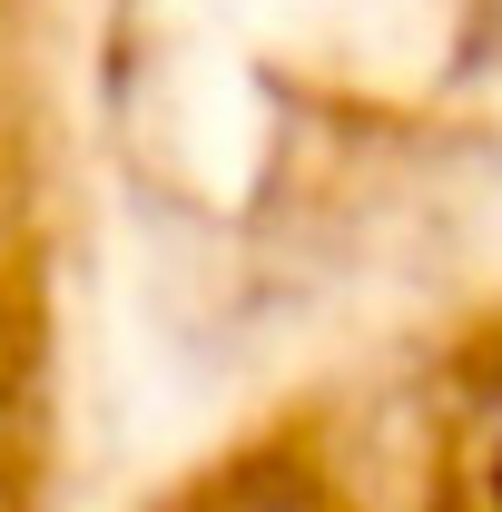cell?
I'll return each instance as SVG.
<instances>
[{"mask_svg":"<svg viewBox=\"0 0 502 512\" xmlns=\"http://www.w3.org/2000/svg\"><path fill=\"white\" fill-rule=\"evenodd\" d=\"M394 512H502V306L453 325L404 394Z\"/></svg>","mask_w":502,"mask_h":512,"instance_id":"obj_1","label":"cell"},{"mask_svg":"<svg viewBox=\"0 0 502 512\" xmlns=\"http://www.w3.org/2000/svg\"><path fill=\"white\" fill-rule=\"evenodd\" d=\"M158 512H394L384 493V424L365 414H286L276 434L207 463Z\"/></svg>","mask_w":502,"mask_h":512,"instance_id":"obj_2","label":"cell"}]
</instances>
